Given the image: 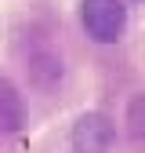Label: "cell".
<instances>
[{
  "mask_svg": "<svg viewBox=\"0 0 145 153\" xmlns=\"http://www.w3.org/2000/svg\"><path fill=\"white\" fill-rule=\"evenodd\" d=\"M80 22L91 40L116 44L127 29V7L123 0H80Z\"/></svg>",
  "mask_w": 145,
  "mask_h": 153,
  "instance_id": "1",
  "label": "cell"
},
{
  "mask_svg": "<svg viewBox=\"0 0 145 153\" xmlns=\"http://www.w3.org/2000/svg\"><path fill=\"white\" fill-rule=\"evenodd\" d=\"M113 139H116V128L105 113H83V117H76V124L69 131L72 153H109Z\"/></svg>",
  "mask_w": 145,
  "mask_h": 153,
  "instance_id": "2",
  "label": "cell"
},
{
  "mask_svg": "<svg viewBox=\"0 0 145 153\" xmlns=\"http://www.w3.org/2000/svg\"><path fill=\"white\" fill-rule=\"evenodd\" d=\"M22 120H26L22 95H18V88L7 76H0V131H18Z\"/></svg>",
  "mask_w": 145,
  "mask_h": 153,
  "instance_id": "3",
  "label": "cell"
},
{
  "mask_svg": "<svg viewBox=\"0 0 145 153\" xmlns=\"http://www.w3.org/2000/svg\"><path fill=\"white\" fill-rule=\"evenodd\" d=\"M123 124H127V135H131L134 142H145V95H134L131 99Z\"/></svg>",
  "mask_w": 145,
  "mask_h": 153,
  "instance_id": "4",
  "label": "cell"
}]
</instances>
